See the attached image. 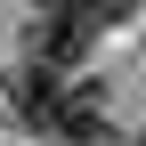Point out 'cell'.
<instances>
[{"label": "cell", "mask_w": 146, "mask_h": 146, "mask_svg": "<svg viewBox=\"0 0 146 146\" xmlns=\"http://www.w3.org/2000/svg\"><path fill=\"white\" fill-rule=\"evenodd\" d=\"M25 49H33V65L73 73V65H81V49H89V16L73 8V0H41L33 25H25Z\"/></svg>", "instance_id": "obj_1"}, {"label": "cell", "mask_w": 146, "mask_h": 146, "mask_svg": "<svg viewBox=\"0 0 146 146\" xmlns=\"http://www.w3.org/2000/svg\"><path fill=\"white\" fill-rule=\"evenodd\" d=\"M57 98H65V73H49V65H16L8 73V114L25 130H49L57 122Z\"/></svg>", "instance_id": "obj_2"}, {"label": "cell", "mask_w": 146, "mask_h": 146, "mask_svg": "<svg viewBox=\"0 0 146 146\" xmlns=\"http://www.w3.org/2000/svg\"><path fill=\"white\" fill-rule=\"evenodd\" d=\"M49 138H57V146H89V138H106V98H98V81H81V89H65V98H57Z\"/></svg>", "instance_id": "obj_3"}, {"label": "cell", "mask_w": 146, "mask_h": 146, "mask_svg": "<svg viewBox=\"0 0 146 146\" xmlns=\"http://www.w3.org/2000/svg\"><path fill=\"white\" fill-rule=\"evenodd\" d=\"M73 8H81L89 25H130V16H138V0H73Z\"/></svg>", "instance_id": "obj_4"}, {"label": "cell", "mask_w": 146, "mask_h": 146, "mask_svg": "<svg viewBox=\"0 0 146 146\" xmlns=\"http://www.w3.org/2000/svg\"><path fill=\"white\" fill-rule=\"evenodd\" d=\"M130 146H146V130H138V138H130Z\"/></svg>", "instance_id": "obj_5"}]
</instances>
